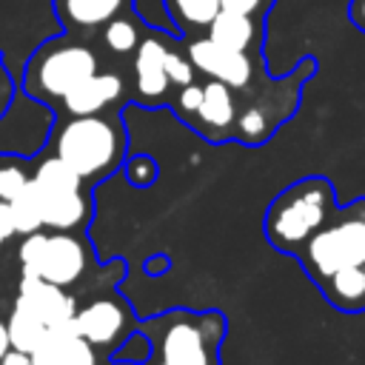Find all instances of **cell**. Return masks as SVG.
Masks as SVG:
<instances>
[{"mask_svg": "<svg viewBox=\"0 0 365 365\" xmlns=\"http://www.w3.org/2000/svg\"><path fill=\"white\" fill-rule=\"evenodd\" d=\"M125 128L111 111L68 117L51 134V154L71 165L83 182L111 177L125 160Z\"/></svg>", "mask_w": 365, "mask_h": 365, "instance_id": "obj_1", "label": "cell"}, {"mask_svg": "<svg viewBox=\"0 0 365 365\" xmlns=\"http://www.w3.org/2000/svg\"><path fill=\"white\" fill-rule=\"evenodd\" d=\"M225 317L220 311L174 308L151 317L140 331L151 339L154 356L163 365H220L225 339Z\"/></svg>", "mask_w": 365, "mask_h": 365, "instance_id": "obj_2", "label": "cell"}, {"mask_svg": "<svg viewBox=\"0 0 365 365\" xmlns=\"http://www.w3.org/2000/svg\"><path fill=\"white\" fill-rule=\"evenodd\" d=\"M336 208V188L331 180L314 174L282 188L265 211V240L282 251L297 254L305 240L331 217Z\"/></svg>", "mask_w": 365, "mask_h": 365, "instance_id": "obj_3", "label": "cell"}, {"mask_svg": "<svg viewBox=\"0 0 365 365\" xmlns=\"http://www.w3.org/2000/svg\"><path fill=\"white\" fill-rule=\"evenodd\" d=\"M100 68L97 51L74 34H60L40 43L23 68V88L29 97L57 106L80 80Z\"/></svg>", "mask_w": 365, "mask_h": 365, "instance_id": "obj_4", "label": "cell"}, {"mask_svg": "<svg viewBox=\"0 0 365 365\" xmlns=\"http://www.w3.org/2000/svg\"><path fill=\"white\" fill-rule=\"evenodd\" d=\"M294 257L311 279H319L336 268L365 265V197L334 208Z\"/></svg>", "mask_w": 365, "mask_h": 365, "instance_id": "obj_5", "label": "cell"}, {"mask_svg": "<svg viewBox=\"0 0 365 365\" xmlns=\"http://www.w3.org/2000/svg\"><path fill=\"white\" fill-rule=\"evenodd\" d=\"M314 60L308 57L305 63H299V68L291 77H279V80H265V103L259 97H254L251 91H240V108H237V120H234V140H242L245 145H259L265 143L277 125L282 120H288L297 108L299 100V86L302 80L314 71Z\"/></svg>", "mask_w": 365, "mask_h": 365, "instance_id": "obj_6", "label": "cell"}, {"mask_svg": "<svg viewBox=\"0 0 365 365\" xmlns=\"http://www.w3.org/2000/svg\"><path fill=\"white\" fill-rule=\"evenodd\" d=\"M185 54L194 66L197 74H202L205 80H220L225 86H231L237 94L245 91L259 71L257 54H242V51H231L217 46L211 37H191L185 43Z\"/></svg>", "mask_w": 365, "mask_h": 365, "instance_id": "obj_7", "label": "cell"}, {"mask_svg": "<svg viewBox=\"0 0 365 365\" xmlns=\"http://www.w3.org/2000/svg\"><path fill=\"white\" fill-rule=\"evenodd\" d=\"M165 46H168V34L151 29L140 37V43L134 48L131 71H134V100L140 106L171 103L174 86H171V80L165 74V63H163Z\"/></svg>", "mask_w": 365, "mask_h": 365, "instance_id": "obj_8", "label": "cell"}, {"mask_svg": "<svg viewBox=\"0 0 365 365\" xmlns=\"http://www.w3.org/2000/svg\"><path fill=\"white\" fill-rule=\"evenodd\" d=\"M131 325H134V319H131L128 302L114 294L97 297L88 305L77 308V314H74V328L91 348L117 345L123 336L131 334Z\"/></svg>", "mask_w": 365, "mask_h": 365, "instance_id": "obj_9", "label": "cell"}, {"mask_svg": "<svg viewBox=\"0 0 365 365\" xmlns=\"http://www.w3.org/2000/svg\"><path fill=\"white\" fill-rule=\"evenodd\" d=\"M88 265H91V248L80 234L51 231L46 237L37 277H43L46 282H54L60 288H71L74 282L83 279Z\"/></svg>", "mask_w": 365, "mask_h": 365, "instance_id": "obj_10", "label": "cell"}, {"mask_svg": "<svg viewBox=\"0 0 365 365\" xmlns=\"http://www.w3.org/2000/svg\"><path fill=\"white\" fill-rule=\"evenodd\" d=\"M237 108H240V100L231 86H225L220 80H205L200 106L185 125L194 128L208 143H225V140H234Z\"/></svg>", "mask_w": 365, "mask_h": 365, "instance_id": "obj_11", "label": "cell"}, {"mask_svg": "<svg viewBox=\"0 0 365 365\" xmlns=\"http://www.w3.org/2000/svg\"><path fill=\"white\" fill-rule=\"evenodd\" d=\"M125 94V83L114 71H94L86 80H80L60 103L68 117H88V114H108L120 106Z\"/></svg>", "mask_w": 365, "mask_h": 365, "instance_id": "obj_12", "label": "cell"}, {"mask_svg": "<svg viewBox=\"0 0 365 365\" xmlns=\"http://www.w3.org/2000/svg\"><path fill=\"white\" fill-rule=\"evenodd\" d=\"M54 17L68 34H94L134 9V0H51Z\"/></svg>", "mask_w": 365, "mask_h": 365, "instance_id": "obj_13", "label": "cell"}, {"mask_svg": "<svg viewBox=\"0 0 365 365\" xmlns=\"http://www.w3.org/2000/svg\"><path fill=\"white\" fill-rule=\"evenodd\" d=\"M17 297H23L46 325H63L71 322L77 314V299L68 294V288H60L54 282H46L43 277H20Z\"/></svg>", "mask_w": 365, "mask_h": 365, "instance_id": "obj_14", "label": "cell"}, {"mask_svg": "<svg viewBox=\"0 0 365 365\" xmlns=\"http://www.w3.org/2000/svg\"><path fill=\"white\" fill-rule=\"evenodd\" d=\"M205 37H211L217 46L231 48V51H242V54H257L259 57V46H262V17H248V14H237V11H217L214 20L205 29Z\"/></svg>", "mask_w": 365, "mask_h": 365, "instance_id": "obj_15", "label": "cell"}, {"mask_svg": "<svg viewBox=\"0 0 365 365\" xmlns=\"http://www.w3.org/2000/svg\"><path fill=\"white\" fill-rule=\"evenodd\" d=\"M91 214H94V202L86 185L66 194H46L43 200V228L48 231L77 234L91 222Z\"/></svg>", "mask_w": 365, "mask_h": 365, "instance_id": "obj_16", "label": "cell"}, {"mask_svg": "<svg viewBox=\"0 0 365 365\" xmlns=\"http://www.w3.org/2000/svg\"><path fill=\"white\" fill-rule=\"evenodd\" d=\"M322 297L342 314H362L365 311V265L336 268L319 279H314Z\"/></svg>", "mask_w": 365, "mask_h": 365, "instance_id": "obj_17", "label": "cell"}, {"mask_svg": "<svg viewBox=\"0 0 365 365\" xmlns=\"http://www.w3.org/2000/svg\"><path fill=\"white\" fill-rule=\"evenodd\" d=\"M6 331H9L11 348L31 354L34 345H37V342L43 339V334L48 331V325L40 319V314H37L23 297H17L14 305H11V314H9V319H6Z\"/></svg>", "mask_w": 365, "mask_h": 365, "instance_id": "obj_18", "label": "cell"}, {"mask_svg": "<svg viewBox=\"0 0 365 365\" xmlns=\"http://www.w3.org/2000/svg\"><path fill=\"white\" fill-rule=\"evenodd\" d=\"M77 342H80V334L74 328V319L63 325H48V331L31 351V365H66Z\"/></svg>", "mask_w": 365, "mask_h": 365, "instance_id": "obj_19", "label": "cell"}, {"mask_svg": "<svg viewBox=\"0 0 365 365\" xmlns=\"http://www.w3.org/2000/svg\"><path fill=\"white\" fill-rule=\"evenodd\" d=\"M43 200L46 194L34 185V180L29 177V182L23 185V191L9 200V208H11V222H14V234H34V231H43Z\"/></svg>", "mask_w": 365, "mask_h": 365, "instance_id": "obj_20", "label": "cell"}, {"mask_svg": "<svg viewBox=\"0 0 365 365\" xmlns=\"http://www.w3.org/2000/svg\"><path fill=\"white\" fill-rule=\"evenodd\" d=\"M168 17L180 26L182 34L205 31L214 14L220 11V0H163Z\"/></svg>", "mask_w": 365, "mask_h": 365, "instance_id": "obj_21", "label": "cell"}, {"mask_svg": "<svg viewBox=\"0 0 365 365\" xmlns=\"http://www.w3.org/2000/svg\"><path fill=\"white\" fill-rule=\"evenodd\" d=\"M31 180H34V185H37L43 194H66V191H77V188L86 185V182L80 180V174H77L71 165H66L60 157H54V154L37 163Z\"/></svg>", "mask_w": 365, "mask_h": 365, "instance_id": "obj_22", "label": "cell"}, {"mask_svg": "<svg viewBox=\"0 0 365 365\" xmlns=\"http://www.w3.org/2000/svg\"><path fill=\"white\" fill-rule=\"evenodd\" d=\"M100 34H103V46H106L111 54H134L137 43H140V37H143V31H140V26H137V20H134L131 11L114 17L111 23H106V26L100 29Z\"/></svg>", "mask_w": 365, "mask_h": 365, "instance_id": "obj_23", "label": "cell"}, {"mask_svg": "<svg viewBox=\"0 0 365 365\" xmlns=\"http://www.w3.org/2000/svg\"><path fill=\"white\" fill-rule=\"evenodd\" d=\"M151 354H154L151 339L137 328V331H131V334L125 336V342H123V345H117V348H114L111 359H114V362H125V365H140V362H145Z\"/></svg>", "mask_w": 365, "mask_h": 365, "instance_id": "obj_24", "label": "cell"}, {"mask_svg": "<svg viewBox=\"0 0 365 365\" xmlns=\"http://www.w3.org/2000/svg\"><path fill=\"white\" fill-rule=\"evenodd\" d=\"M163 63H165V74H168V80H171L174 88H180V86H185V83L194 80V66H191L185 48H180V46L171 43V40H168V46H165Z\"/></svg>", "mask_w": 365, "mask_h": 365, "instance_id": "obj_25", "label": "cell"}, {"mask_svg": "<svg viewBox=\"0 0 365 365\" xmlns=\"http://www.w3.org/2000/svg\"><path fill=\"white\" fill-rule=\"evenodd\" d=\"M46 237L43 231H34V234H26L20 248H17V259H20V268L23 274L29 277H37V265H40V257H43V248H46Z\"/></svg>", "mask_w": 365, "mask_h": 365, "instance_id": "obj_26", "label": "cell"}, {"mask_svg": "<svg viewBox=\"0 0 365 365\" xmlns=\"http://www.w3.org/2000/svg\"><path fill=\"white\" fill-rule=\"evenodd\" d=\"M200 97H202V83H197V80L180 86V88L171 94V106H174V111H177V117H180L182 123H188V120L194 117V111H197V106H200Z\"/></svg>", "mask_w": 365, "mask_h": 365, "instance_id": "obj_27", "label": "cell"}, {"mask_svg": "<svg viewBox=\"0 0 365 365\" xmlns=\"http://www.w3.org/2000/svg\"><path fill=\"white\" fill-rule=\"evenodd\" d=\"M125 180L134 188H148L157 180V163L145 154H134L125 160Z\"/></svg>", "mask_w": 365, "mask_h": 365, "instance_id": "obj_28", "label": "cell"}, {"mask_svg": "<svg viewBox=\"0 0 365 365\" xmlns=\"http://www.w3.org/2000/svg\"><path fill=\"white\" fill-rule=\"evenodd\" d=\"M29 182V174L20 168V165H0V200L3 202H9V200H14L20 191H23V185Z\"/></svg>", "mask_w": 365, "mask_h": 365, "instance_id": "obj_29", "label": "cell"}, {"mask_svg": "<svg viewBox=\"0 0 365 365\" xmlns=\"http://www.w3.org/2000/svg\"><path fill=\"white\" fill-rule=\"evenodd\" d=\"M274 0H220L222 11H237V14H248V17H265V11L271 9Z\"/></svg>", "mask_w": 365, "mask_h": 365, "instance_id": "obj_30", "label": "cell"}, {"mask_svg": "<svg viewBox=\"0 0 365 365\" xmlns=\"http://www.w3.org/2000/svg\"><path fill=\"white\" fill-rule=\"evenodd\" d=\"M66 365H97V354H94V348L80 336V342H77V348H74V354L68 356Z\"/></svg>", "mask_w": 365, "mask_h": 365, "instance_id": "obj_31", "label": "cell"}, {"mask_svg": "<svg viewBox=\"0 0 365 365\" xmlns=\"http://www.w3.org/2000/svg\"><path fill=\"white\" fill-rule=\"evenodd\" d=\"M11 97H14V83H11V77H9V71H6V66L0 60V117L6 114Z\"/></svg>", "mask_w": 365, "mask_h": 365, "instance_id": "obj_32", "label": "cell"}, {"mask_svg": "<svg viewBox=\"0 0 365 365\" xmlns=\"http://www.w3.org/2000/svg\"><path fill=\"white\" fill-rule=\"evenodd\" d=\"M14 237V222H11V208L9 202L0 200V245H6Z\"/></svg>", "mask_w": 365, "mask_h": 365, "instance_id": "obj_33", "label": "cell"}, {"mask_svg": "<svg viewBox=\"0 0 365 365\" xmlns=\"http://www.w3.org/2000/svg\"><path fill=\"white\" fill-rule=\"evenodd\" d=\"M348 17H351V23L365 34V0H351V3H348Z\"/></svg>", "mask_w": 365, "mask_h": 365, "instance_id": "obj_34", "label": "cell"}, {"mask_svg": "<svg viewBox=\"0 0 365 365\" xmlns=\"http://www.w3.org/2000/svg\"><path fill=\"white\" fill-rule=\"evenodd\" d=\"M0 365H31V354L26 351H17V348H9L0 359Z\"/></svg>", "mask_w": 365, "mask_h": 365, "instance_id": "obj_35", "label": "cell"}, {"mask_svg": "<svg viewBox=\"0 0 365 365\" xmlns=\"http://www.w3.org/2000/svg\"><path fill=\"white\" fill-rule=\"evenodd\" d=\"M11 348V342H9V331H6V322L0 319V359H3V354Z\"/></svg>", "mask_w": 365, "mask_h": 365, "instance_id": "obj_36", "label": "cell"}, {"mask_svg": "<svg viewBox=\"0 0 365 365\" xmlns=\"http://www.w3.org/2000/svg\"><path fill=\"white\" fill-rule=\"evenodd\" d=\"M157 365H163V362H157Z\"/></svg>", "mask_w": 365, "mask_h": 365, "instance_id": "obj_37", "label": "cell"}]
</instances>
